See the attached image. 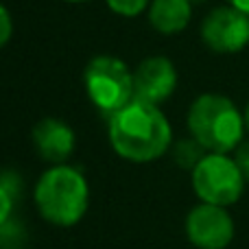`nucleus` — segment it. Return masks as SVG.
Wrapping results in <instances>:
<instances>
[{"mask_svg": "<svg viewBox=\"0 0 249 249\" xmlns=\"http://www.w3.org/2000/svg\"><path fill=\"white\" fill-rule=\"evenodd\" d=\"M109 144L123 160L146 164L171 149L173 129L158 105L133 99L109 118Z\"/></svg>", "mask_w": 249, "mask_h": 249, "instance_id": "obj_1", "label": "nucleus"}, {"mask_svg": "<svg viewBox=\"0 0 249 249\" xmlns=\"http://www.w3.org/2000/svg\"><path fill=\"white\" fill-rule=\"evenodd\" d=\"M188 131L208 153H232L245 140V114L223 94H201L188 109Z\"/></svg>", "mask_w": 249, "mask_h": 249, "instance_id": "obj_2", "label": "nucleus"}, {"mask_svg": "<svg viewBox=\"0 0 249 249\" xmlns=\"http://www.w3.org/2000/svg\"><path fill=\"white\" fill-rule=\"evenodd\" d=\"M90 203V186L83 173L68 164H53L35 184V206L42 219L70 228L83 219Z\"/></svg>", "mask_w": 249, "mask_h": 249, "instance_id": "obj_3", "label": "nucleus"}, {"mask_svg": "<svg viewBox=\"0 0 249 249\" xmlns=\"http://www.w3.org/2000/svg\"><path fill=\"white\" fill-rule=\"evenodd\" d=\"M83 83L96 109L109 118L136 99L133 72L123 59L114 55H99L88 64Z\"/></svg>", "mask_w": 249, "mask_h": 249, "instance_id": "obj_4", "label": "nucleus"}, {"mask_svg": "<svg viewBox=\"0 0 249 249\" xmlns=\"http://www.w3.org/2000/svg\"><path fill=\"white\" fill-rule=\"evenodd\" d=\"M193 190L201 203L230 208L243 197L247 181L228 153H206L193 168Z\"/></svg>", "mask_w": 249, "mask_h": 249, "instance_id": "obj_5", "label": "nucleus"}, {"mask_svg": "<svg viewBox=\"0 0 249 249\" xmlns=\"http://www.w3.org/2000/svg\"><path fill=\"white\" fill-rule=\"evenodd\" d=\"M201 39L219 55L241 53L249 44V16L230 4L214 7L201 22Z\"/></svg>", "mask_w": 249, "mask_h": 249, "instance_id": "obj_6", "label": "nucleus"}, {"mask_svg": "<svg viewBox=\"0 0 249 249\" xmlns=\"http://www.w3.org/2000/svg\"><path fill=\"white\" fill-rule=\"evenodd\" d=\"M234 219L228 208L199 203L186 216V236L197 249H228L234 241Z\"/></svg>", "mask_w": 249, "mask_h": 249, "instance_id": "obj_7", "label": "nucleus"}, {"mask_svg": "<svg viewBox=\"0 0 249 249\" xmlns=\"http://www.w3.org/2000/svg\"><path fill=\"white\" fill-rule=\"evenodd\" d=\"M133 88H136V99L153 105L164 103L177 88L175 64L162 55L142 59L133 72Z\"/></svg>", "mask_w": 249, "mask_h": 249, "instance_id": "obj_8", "label": "nucleus"}, {"mask_svg": "<svg viewBox=\"0 0 249 249\" xmlns=\"http://www.w3.org/2000/svg\"><path fill=\"white\" fill-rule=\"evenodd\" d=\"M33 144L51 164H66L74 151V131L59 118H44L33 127Z\"/></svg>", "mask_w": 249, "mask_h": 249, "instance_id": "obj_9", "label": "nucleus"}, {"mask_svg": "<svg viewBox=\"0 0 249 249\" xmlns=\"http://www.w3.org/2000/svg\"><path fill=\"white\" fill-rule=\"evenodd\" d=\"M193 18L190 0H151L149 22L155 31L164 35L181 33Z\"/></svg>", "mask_w": 249, "mask_h": 249, "instance_id": "obj_10", "label": "nucleus"}, {"mask_svg": "<svg viewBox=\"0 0 249 249\" xmlns=\"http://www.w3.org/2000/svg\"><path fill=\"white\" fill-rule=\"evenodd\" d=\"M206 153H208V151L203 149V146L199 144L193 136L184 138V140H179L175 146H173V158H175V162L179 164L181 168H190V171H193V168L201 162Z\"/></svg>", "mask_w": 249, "mask_h": 249, "instance_id": "obj_11", "label": "nucleus"}, {"mask_svg": "<svg viewBox=\"0 0 249 249\" xmlns=\"http://www.w3.org/2000/svg\"><path fill=\"white\" fill-rule=\"evenodd\" d=\"M107 7L112 9L114 13L124 18H133V16H140L146 7L151 4V0H105Z\"/></svg>", "mask_w": 249, "mask_h": 249, "instance_id": "obj_12", "label": "nucleus"}, {"mask_svg": "<svg viewBox=\"0 0 249 249\" xmlns=\"http://www.w3.org/2000/svg\"><path fill=\"white\" fill-rule=\"evenodd\" d=\"M13 199H16V197H13V195L9 193L2 184H0V228H2L4 223H9V219H11Z\"/></svg>", "mask_w": 249, "mask_h": 249, "instance_id": "obj_13", "label": "nucleus"}, {"mask_svg": "<svg viewBox=\"0 0 249 249\" xmlns=\"http://www.w3.org/2000/svg\"><path fill=\"white\" fill-rule=\"evenodd\" d=\"M234 160H236L243 177H245V181L249 184V140H243L241 144L236 146V151H234Z\"/></svg>", "mask_w": 249, "mask_h": 249, "instance_id": "obj_14", "label": "nucleus"}, {"mask_svg": "<svg viewBox=\"0 0 249 249\" xmlns=\"http://www.w3.org/2000/svg\"><path fill=\"white\" fill-rule=\"evenodd\" d=\"M13 33V20H11V13L7 11V7L0 4V48L9 42Z\"/></svg>", "mask_w": 249, "mask_h": 249, "instance_id": "obj_15", "label": "nucleus"}, {"mask_svg": "<svg viewBox=\"0 0 249 249\" xmlns=\"http://www.w3.org/2000/svg\"><path fill=\"white\" fill-rule=\"evenodd\" d=\"M225 2H228L230 7L238 9V11H243V13L249 16V0H225Z\"/></svg>", "mask_w": 249, "mask_h": 249, "instance_id": "obj_16", "label": "nucleus"}, {"mask_svg": "<svg viewBox=\"0 0 249 249\" xmlns=\"http://www.w3.org/2000/svg\"><path fill=\"white\" fill-rule=\"evenodd\" d=\"M245 127H247V131H249V103H247V107H245Z\"/></svg>", "mask_w": 249, "mask_h": 249, "instance_id": "obj_17", "label": "nucleus"}, {"mask_svg": "<svg viewBox=\"0 0 249 249\" xmlns=\"http://www.w3.org/2000/svg\"><path fill=\"white\" fill-rule=\"evenodd\" d=\"M68 2H88V0H68Z\"/></svg>", "mask_w": 249, "mask_h": 249, "instance_id": "obj_18", "label": "nucleus"}, {"mask_svg": "<svg viewBox=\"0 0 249 249\" xmlns=\"http://www.w3.org/2000/svg\"><path fill=\"white\" fill-rule=\"evenodd\" d=\"M190 2H193V4H195V2H203V0H190Z\"/></svg>", "mask_w": 249, "mask_h": 249, "instance_id": "obj_19", "label": "nucleus"}, {"mask_svg": "<svg viewBox=\"0 0 249 249\" xmlns=\"http://www.w3.org/2000/svg\"><path fill=\"white\" fill-rule=\"evenodd\" d=\"M4 249H20V247H4Z\"/></svg>", "mask_w": 249, "mask_h": 249, "instance_id": "obj_20", "label": "nucleus"}]
</instances>
